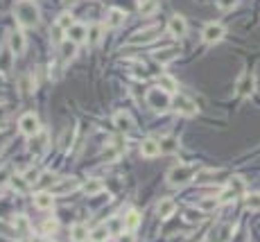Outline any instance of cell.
Returning <instances> with one entry per match:
<instances>
[{
	"instance_id": "4dcf8cb0",
	"label": "cell",
	"mask_w": 260,
	"mask_h": 242,
	"mask_svg": "<svg viewBox=\"0 0 260 242\" xmlns=\"http://www.w3.org/2000/svg\"><path fill=\"white\" fill-rule=\"evenodd\" d=\"M73 23H75V21H73V14H70V12H64V14H59V19L55 21V25H57L59 30H68Z\"/></svg>"
},
{
	"instance_id": "e0dca14e",
	"label": "cell",
	"mask_w": 260,
	"mask_h": 242,
	"mask_svg": "<svg viewBox=\"0 0 260 242\" xmlns=\"http://www.w3.org/2000/svg\"><path fill=\"white\" fill-rule=\"evenodd\" d=\"M14 50L12 48H3L0 50V73H10L14 68Z\"/></svg>"
},
{
	"instance_id": "d6a6232c",
	"label": "cell",
	"mask_w": 260,
	"mask_h": 242,
	"mask_svg": "<svg viewBox=\"0 0 260 242\" xmlns=\"http://www.w3.org/2000/svg\"><path fill=\"white\" fill-rule=\"evenodd\" d=\"M120 152H122V143L115 141V143H111V145L104 150V156L113 161V159H118V156H120Z\"/></svg>"
},
{
	"instance_id": "8fae6325",
	"label": "cell",
	"mask_w": 260,
	"mask_h": 242,
	"mask_svg": "<svg viewBox=\"0 0 260 242\" xmlns=\"http://www.w3.org/2000/svg\"><path fill=\"white\" fill-rule=\"evenodd\" d=\"M66 39L73 43H84L88 39V28L84 23H73L66 30Z\"/></svg>"
},
{
	"instance_id": "8992f818",
	"label": "cell",
	"mask_w": 260,
	"mask_h": 242,
	"mask_svg": "<svg viewBox=\"0 0 260 242\" xmlns=\"http://www.w3.org/2000/svg\"><path fill=\"white\" fill-rule=\"evenodd\" d=\"M224 37H226V30L219 23H208L204 28V32H201V41L204 43H217V41H222Z\"/></svg>"
},
{
	"instance_id": "83f0119b",
	"label": "cell",
	"mask_w": 260,
	"mask_h": 242,
	"mask_svg": "<svg viewBox=\"0 0 260 242\" xmlns=\"http://www.w3.org/2000/svg\"><path fill=\"white\" fill-rule=\"evenodd\" d=\"M228 190L233 192V195H242V192H244V181H242V177H231L228 179Z\"/></svg>"
},
{
	"instance_id": "f6af8a7d",
	"label": "cell",
	"mask_w": 260,
	"mask_h": 242,
	"mask_svg": "<svg viewBox=\"0 0 260 242\" xmlns=\"http://www.w3.org/2000/svg\"><path fill=\"white\" fill-rule=\"evenodd\" d=\"M66 3H68V0H66Z\"/></svg>"
},
{
	"instance_id": "9a60e30c",
	"label": "cell",
	"mask_w": 260,
	"mask_h": 242,
	"mask_svg": "<svg viewBox=\"0 0 260 242\" xmlns=\"http://www.w3.org/2000/svg\"><path fill=\"white\" fill-rule=\"evenodd\" d=\"M52 204H55V195H52L50 190H41L34 195V206L41 210H50Z\"/></svg>"
},
{
	"instance_id": "ac0fdd59",
	"label": "cell",
	"mask_w": 260,
	"mask_h": 242,
	"mask_svg": "<svg viewBox=\"0 0 260 242\" xmlns=\"http://www.w3.org/2000/svg\"><path fill=\"white\" fill-rule=\"evenodd\" d=\"M177 210V204H174V199H170V197H165V199L159 201V206H156V215H159L161 219H168L170 215Z\"/></svg>"
},
{
	"instance_id": "ab89813d",
	"label": "cell",
	"mask_w": 260,
	"mask_h": 242,
	"mask_svg": "<svg viewBox=\"0 0 260 242\" xmlns=\"http://www.w3.org/2000/svg\"><path fill=\"white\" fill-rule=\"evenodd\" d=\"M233 235V231H231V226H222L219 228V242H228V237Z\"/></svg>"
},
{
	"instance_id": "4316f807",
	"label": "cell",
	"mask_w": 260,
	"mask_h": 242,
	"mask_svg": "<svg viewBox=\"0 0 260 242\" xmlns=\"http://www.w3.org/2000/svg\"><path fill=\"white\" fill-rule=\"evenodd\" d=\"M84 192L86 195H97V192H102V188H104V183L100 181V179H88L86 183H84Z\"/></svg>"
},
{
	"instance_id": "5bb4252c",
	"label": "cell",
	"mask_w": 260,
	"mask_h": 242,
	"mask_svg": "<svg viewBox=\"0 0 260 242\" xmlns=\"http://www.w3.org/2000/svg\"><path fill=\"white\" fill-rule=\"evenodd\" d=\"M113 123H115V127H118L122 134L134 132V120H132V115H129L127 111H118V113L113 115Z\"/></svg>"
},
{
	"instance_id": "1f68e13d",
	"label": "cell",
	"mask_w": 260,
	"mask_h": 242,
	"mask_svg": "<svg viewBox=\"0 0 260 242\" xmlns=\"http://www.w3.org/2000/svg\"><path fill=\"white\" fill-rule=\"evenodd\" d=\"M244 206L249 210H260V192H251L244 197Z\"/></svg>"
},
{
	"instance_id": "30bf717a",
	"label": "cell",
	"mask_w": 260,
	"mask_h": 242,
	"mask_svg": "<svg viewBox=\"0 0 260 242\" xmlns=\"http://www.w3.org/2000/svg\"><path fill=\"white\" fill-rule=\"evenodd\" d=\"M179 55H181V50L177 46H168L163 50H154V61L165 66V64H172L174 59H179Z\"/></svg>"
},
{
	"instance_id": "484cf974",
	"label": "cell",
	"mask_w": 260,
	"mask_h": 242,
	"mask_svg": "<svg viewBox=\"0 0 260 242\" xmlns=\"http://www.w3.org/2000/svg\"><path fill=\"white\" fill-rule=\"evenodd\" d=\"M12 222H14V228L21 233V235H28L30 233V219L25 217V215H16Z\"/></svg>"
},
{
	"instance_id": "277c9868",
	"label": "cell",
	"mask_w": 260,
	"mask_h": 242,
	"mask_svg": "<svg viewBox=\"0 0 260 242\" xmlns=\"http://www.w3.org/2000/svg\"><path fill=\"white\" fill-rule=\"evenodd\" d=\"M161 37V25H150V28H143L138 30V32H134L132 37H129V46H145V43H152L156 41V39Z\"/></svg>"
},
{
	"instance_id": "52a82bcc",
	"label": "cell",
	"mask_w": 260,
	"mask_h": 242,
	"mask_svg": "<svg viewBox=\"0 0 260 242\" xmlns=\"http://www.w3.org/2000/svg\"><path fill=\"white\" fill-rule=\"evenodd\" d=\"M174 111H177V115H195L197 113V104L190 100V97L186 95H177L172 102Z\"/></svg>"
},
{
	"instance_id": "e575fe53",
	"label": "cell",
	"mask_w": 260,
	"mask_h": 242,
	"mask_svg": "<svg viewBox=\"0 0 260 242\" xmlns=\"http://www.w3.org/2000/svg\"><path fill=\"white\" fill-rule=\"evenodd\" d=\"M106 226H109V231H111V233H122V231H124V219H120V217H111L109 222H106Z\"/></svg>"
},
{
	"instance_id": "74e56055",
	"label": "cell",
	"mask_w": 260,
	"mask_h": 242,
	"mask_svg": "<svg viewBox=\"0 0 260 242\" xmlns=\"http://www.w3.org/2000/svg\"><path fill=\"white\" fill-rule=\"evenodd\" d=\"M237 5V0H217V7L222 12H228V10H233V7Z\"/></svg>"
},
{
	"instance_id": "7a4b0ae2",
	"label": "cell",
	"mask_w": 260,
	"mask_h": 242,
	"mask_svg": "<svg viewBox=\"0 0 260 242\" xmlns=\"http://www.w3.org/2000/svg\"><path fill=\"white\" fill-rule=\"evenodd\" d=\"M195 174H197V165H188V163L174 165L168 172V183L174 188H181V186H186V183H190Z\"/></svg>"
},
{
	"instance_id": "d4e9b609",
	"label": "cell",
	"mask_w": 260,
	"mask_h": 242,
	"mask_svg": "<svg viewBox=\"0 0 260 242\" xmlns=\"http://www.w3.org/2000/svg\"><path fill=\"white\" fill-rule=\"evenodd\" d=\"M237 91H240V95H249L251 91H253V75H249V73H244L242 75V79H240V84H237Z\"/></svg>"
},
{
	"instance_id": "f1b7e54d",
	"label": "cell",
	"mask_w": 260,
	"mask_h": 242,
	"mask_svg": "<svg viewBox=\"0 0 260 242\" xmlns=\"http://www.w3.org/2000/svg\"><path fill=\"white\" fill-rule=\"evenodd\" d=\"M75 46H77V43H73V41L66 39V41L61 43V59H64V61L73 59V57H75Z\"/></svg>"
},
{
	"instance_id": "b9f144b4",
	"label": "cell",
	"mask_w": 260,
	"mask_h": 242,
	"mask_svg": "<svg viewBox=\"0 0 260 242\" xmlns=\"http://www.w3.org/2000/svg\"><path fill=\"white\" fill-rule=\"evenodd\" d=\"M118 242H136V240H134V233L132 231H124V233H120Z\"/></svg>"
},
{
	"instance_id": "5b68a950",
	"label": "cell",
	"mask_w": 260,
	"mask_h": 242,
	"mask_svg": "<svg viewBox=\"0 0 260 242\" xmlns=\"http://www.w3.org/2000/svg\"><path fill=\"white\" fill-rule=\"evenodd\" d=\"M19 132L23 134V136L34 138L39 132H41L39 115H37V113H25V115H21V120H19Z\"/></svg>"
},
{
	"instance_id": "2e32d148",
	"label": "cell",
	"mask_w": 260,
	"mask_h": 242,
	"mask_svg": "<svg viewBox=\"0 0 260 242\" xmlns=\"http://www.w3.org/2000/svg\"><path fill=\"white\" fill-rule=\"evenodd\" d=\"M25 34L21 32V30H14V32L10 34V48L14 50V55H23L25 52Z\"/></svg>"
},
{
	"instance_id": "60d3db41",
	"label": "cell",
	"mask_w": 260,
	"mask_h": 242,
	"mask_svg": "<svg viewBox=\"0 0 260 242\" xmlns=\"http://www.w3.org/2000/svg\"><path fill=\"white\" fill-rule=\"evenodd\" d=\"M100 37H102L100 28H91V30H88V39H91V43H97V41H100Z\"/></svg>"
},
{
	"instance_id": "ee69618b",
	"label": "cell",
	"mask_w": 260,
	"mask_h": 242,
	"mask_svg": "<svg viewBox=\"0 0 260 242\" xmlns=\"http://www.w3.org/2000/svg\"><path fill=\"white\" fill-rule=\"evenodd\" d=\"M30 242H41V240H39V237H34V240H30Z\"/></svg>"
},
{
	"instance_id": "6da1fadb",
	"label": "cell",
	"mask_w": 260,
	"mask_h": 242,
	"mask_svg": "<svg viewBox=\"0 0 260 242\" xmlns=\"http://www.w3.org/2000/svg\"><path fill=\"white\" fill-rule=\"evenodd\" d=\"M14 16L21 28H37L39 21H41V12H39V7L32 0H21L14 7Z\"/></svg>"
},
{
	"instance_id": "4fadbf2b",
	"label": "cell",
	"mask_w": 260,
	"mask_h": 242,
	"mask_svg": "<svg viewBox=\"0 0 260 242\" xmlns=\"http://www.w3.org/2000/svg\"><path fill=\"white\" fill-rule=\"evenodd\" d=\"M141 154L145 156V159H154V156L161 154V143L156 141V138H145V141L141 143Z\"/></svg>"
},
{
	"instance_id": "7bdbcfd3",
	"label": "cell",
	"mask_w": 260,
	"mask_h": 242,
	"mask_svg": "<svg viewBox=\"0 0 260 242\" xmlns=\"http://www.w3.org/2000/svg\"><path fill=\"white\" fill-rule=\"evenodd\" d=\"M55 228H57V222H55V219H48V222L43 224V231H46V233H55Z\"/></svg>"
},
{
	"instance_id": "cb8c5ba5",
	"label": "cell",
	"mask_w": 260,
	"mask_h": 242,
	"mask_svg": "<svg viewBox=\"0 0 260 242\" xmlns=\"http://www.w3.org/2000/svg\"><path fill=\"white\" fill-rule=\"evenodd\" d=\"M219 206V197L210 195V197H204V199H199V204H197V208L201 210V213H210V210H215Z\"/></svg>"
},
{
	"instance_id": "ffe728a7",
	"label": "cell",
	"mask_w": 260,
	"mask_h": 242,
	"mask_svg": "<svg viewBox=\"0 0 260 242\" xmlns=\"http://www.w3.org/2000/svg\"><path fill=\"white\" fill-rule=\"evenodd\" d=\"M159 0H141V3H138V14L141 16H154L156 12H159Z\"/></svg>"
},
{
	"instance_id": "ba28073f",
	"label": "cell",
	"mask_w": 260,
	"mask_h": 242,
	"mask_svg": "<svg viewBox=\"0 0 260 242\" xmlns=\"http://www.w3.org/2000/svg\"><path fill=\"white\" fill-rule=\"evenodd\" d=\"M79 188V181L75 177H64L61 181H57V183H52L50 186V192L52 195H68V192H73V190H77Z\"/></svg>"
},
{
	"instance_id": "3957f363",
	"label": "cell",
	"mask_w": 260,
	"mask_h": 242,
	"mask_svg": "<svg viewBox=\"0 0 260 242\" xmlns=\"http://www.w3.org/2000/svg\"><path fill=\"white\" fill-rule=\"evenodd\" d=\"M145 100L156 113H165V111L172 106V97H170V93L163 91V88H150Z\"/></svg>"
},
{
	"instance_id": "7c38bea8",
	"label": "cell",
	"mask_w": 260,
	"mask_h": 242,
	"mask_svg": "<svg viewBox=\"0 0 260 242\" xmlns=\"http://www.w3.org/2000/svg\"><path fill=\"white\" fill-rule=\"evenodd\" d=\"M168 32L172 34V37H177V39H183L188 34V23H186V19L183 16H172V19L168 21Z\"/></svg>"
},
{
	"instance_id": "8d00e7d4",
	"label": "cell",
	"mask_w": 260,
	"mask_h": 242,
	"mask_svg": "<svg viewBox=\"0 0 260 242\" xmlns=\"http://www.w3.org/2000/svg\"><path fill=\"white\" fill-rule=\"evenodd\" d=\"M12 186H14L16 190H28V186H30V183L25 181V177H23V174H19V177H12Z\"/></svg>"
},
{
	"instance_id": "d590c367",
	"label": "cell",
	"mask_w": 260,
	"mask_h": 242,
	"mask_svg": "<svg viewBox=\"0 0 260 242\" xmlns=\"http://www.w3.org/2000/svg\"><path fill=\"white\" fill-rule=\"evenodd\" d=\"M23 177H25V181L32 186V183H39V177H41V174H39L37 168H28V170L23 172Z\"/></svg>"
},
{
	"instance_id": "7402d4cb",
	"label": "cell",
	"mask_w": 260,
	"mask_h": 242,
	"mask_svg": "<svg viewBox=\"0 0 260 242\" xmlns=\"http://www.w3.org/2000/svg\"><path fill=\"white\" fill-rule=\"evenodd\" d=\"M124 231H136L138 226H141V215H138V210H129L127 215H124Z\"/></svg>"
},
{
	"instance_id": "f546056e",
	"label": "cell",
	"mask_w": 260,
	"mask_h": 242,
	"mask_svg": "<svg viewBox=\"0 0 260 242\" xmlns=\"http://www.w3.org/2000/svg\"><path fill=\"white\" fill-rule=\"evenodd\" d=\"M159 84H161V88H163V91H168V93L177 91V82H174V77H170V75H161Z\"/></svg>"
},
{
	"instance_id": "603a6c76",
	"label": "cell",
	"mask_w": 260,
	"mask_h": 242,
	"mask_svg": "<svg viewBox=\"0 0 260 242\" xmlns=\"http://www.w3.org/2000/svg\"><path fill=\"white\" fill-rule=\"evenodd\" d=\"M109 235H111L109 226H106V224H100V226H95L91 231V237H88V240L91 242H106L109 240Z\"/></svg>"
},
{
	"instance_id": "f35d334b",
	"label": "cell",
	"mask_w": 260,
	"mask_h": 242,
	"mask_svg": "<svg viewBox=\"0 0 260 242\" xmlns=\"http://www.w3.org/2000/svg\"><path fill=\"white\" fill-rule=\"evenodd\" d=\"M183 217H186V222H199L201 219V210H188L186 215H183Z\"/></svg>"
},
{
	"instance_id": "9c48e42d",
	"label": "cell",
	"mask_w": 260,
	"mask_h": 242,
	"mask_svg": "<svg viewBox=\"0 0 260 242\" xmlns=\"http://www.w3.org/2000/svg\"><path fill=\"white\" fill-rule=\"evenodd\" d=\"M124 21H127L124 12L118 10V7H113V10H109V12H106V16H104V28L118 30V28H122V25H124Z\"/></svg>"
},
{
	"instance_id": "d6986e66",
	"label": "cell",
	"mask_w": 260,
	"mask_h": 242,
	"mask_svg": "<svg viewBox=\"0 0 260 242\" xmlns=\"http://www.w3.org/2000/svg\"><path fill=\"white\" fill-rule=\"evenodd\" d=\"M46 147H48V134L46 132H39L37 136H34V141L30 143V150H32L37 156H41L43 152H46Z\"/></svg>"
},
{
	"instance_id": "44dd1931",
	"label": "cell",
	"mask_w": 260,
	"mask_h": 242,
	"mask_svg": "<svg viewBox=\"0 0 260 242\" xmlns=\"http://www.w3.org/2000/svg\"><path fill=\"white\" fill-rule=\"evenodd\" d=\"M70 237H73V242H86L88 237H91V231H88L84 224H75V226L70 228Z\"/></svg>"
},
{
	"instance_id": "836d02e7",
	"label": "cell",
	"mask_w": 260,
	"mask_h": 242,
	"mask_svg": "<svg viewBox=\"0 0 260 242\" xmlns=\"http://www.w3.org/2000/svg\"><path fill=\"white\" fill-rule=\"evenodd\" d=\"M179 150V141L177 138H163V141H161V152H177Z\"/></svg>"
}]
</instances>
